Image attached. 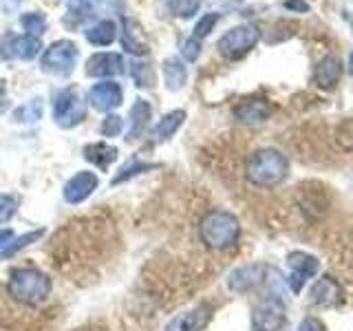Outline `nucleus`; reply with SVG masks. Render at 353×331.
I'll return each mask as SVG.
<instances>
[{
  "instance_id": "1",
  "label": "nucleus",
  "mask_w": 353,
  "mask_h": 331,
  "mask_svg": "<svg viewBox=\"0 0 353 331\" xmlns=\"http://www.w3.org/2000/svg\"><path fill=\"white\" fill-rule=\"evenodd\" d=\"M241 234L239 219L228 212V210H210L199 223V237H201L203 245L210 250L223 252L236 245Z\"/></svg>"
},
{
  "instance_id": "2",
  "label": "nucleus",
  "mask_w": 353,
  "mask_h": 331,
  "mask_svg": "<svg viewBox=\"0 0 353 331\" xmlns=\"http://www.w3.org/2000/svg\"><path fill=\"white\" fill-rule=\"evenodd\" d=\"M248 179L259 188H274L287 179L290 174V161L276 148H261L250 154L245 166Z\"/></svg>"
},
{
  "instance_id": "3",
  "label": "nucleus",
  "mask_w": 353,
  "mask_h": 331,
  "mask_svg": "<svg viewBox=\"0 0 353 331\" xmlns=\"http://www.w3.org/2000/svg\"><path fill=\"white\" fill-rule=\"evenodd\" d=\"M7 292L14 301H18L22 305H29V307H36L49 298L51 279L40 270L18 268V270H11V274H9Z\"/></svg>"
},
{
  "instance_id": "4",
  "label": "nucleus",
  "mask_w": 353,
  "mask_h": 331,
  "mask_svg": "<svg viewBox=\"0 0 353 331\" xmlns=\"http://www.w3.org/2000/svg\"><path fill=\"white\" fill-rule=\"evenodd\" d=\"M259 38H261V33L254 25H239V27H232L219 38L216 49L225 60H241L243 55H248L256 47Z\"/></svg>"
},
{
  "instance_id": "5",
  "label": "nucleus",
  "mask_w": 353,
  "mask_h": 331,
  "mask_svg": "<svg viewBox=\"0 0 353 331\" xmlns=\"http://www.w3.org/2000/svg\"><path fill=\"white\" fill-rule=\"evenodd\" d=\"M252 325L256 331H283L287 325V312L281 296L270 294L252 309Z\"/></svg>"
},
{
  "instance_id": "6",
  "label": "nucleus",
  "mask_w": 353,
  "mask_h": 331,
  "mask_svg": "<svg viewBox=\"0 0 353 331\" xmlns=\"http://www.w3.org/2000/svg\"><path fill=\"white\" fill-rule=\"evenodd\" d=\"M80 58L77 44L71 40H58L42 53V69L53 75H69Z\"/></svg>"
},
{
  "instance_id": "7",
  "label": "nucleus",
  "mask_w": 353,
  "mask_h": 331,
  "mask_svg": "<svg viewBox=\"0 0 353 331\" xmlns=\"http://www.w3.org/2000/svg\"><path fill=\"white\" fill-rule=\"evenodd\" d=\"M86 115V106L82 97L77 95L73 88H62L60 93L53 97V119L55 124L62 128H73L77 126Z\"/></svg>"
},
{
  "instance_id": "8",
  "label": "nucleus",
  "mask_w": 353,
  "mask_h": 331,
  "mask_svg": "<svg viewBox=\"0 0 353 331\" xmlns=\"http://www.w3.org/2000/svg\"><path fill=\"white\" fill-rule=\"evenodd\" d=\"M66 9H69L71 25H77V22L93 20L99 16L124 14V3L121 0H66Z\"/></svg>"
},
{
  "instance_id": "9",
  "label": "nucleus",
  "mask_w": 353,
  "mask_h": 331,
  "mask_svg": "<svg viewBox=\"0 0 353 331\" xmlns=\"http://www.w3.org/2000/svg\"><path fill=\"white\" fill-rule=\"evenodd\" d=\"M287 268H290V274H287L285 283L290 285V290L294 294H301L305 283L312 281L320 272V261L314 254L307 252H290L287 254Z\"/></svg>"
},
{
  "instance_id": "10",
  "label": "nucleus",
  "mask_w": 353,
  "mask_h": 331,
  "mask_svg": "<svg viewBox=\"0 0 353 331\" xmlns=\"http://www.w3.org/2000/svg\"><path fill=\"white\" fill-rule=\"evenodd\" d=\"M42 49L40 38L33 36H16V33H5L0 40V58L3 60H33Z\"/></svg>"
},
{
  "instance_id": "11",
  "label": "nucleus",
  "mask_w": 353,
  "mask_h": 331,
  "mask_svg": "<svg viewBox=\"0 0 353 331\" xmlns=\"http://www.w3.org/2000/svg\"><path fill=\"white\" fill-rule=\"evenodd\" d=\"M88 102H91L95 110L110 113V110H115L124 102V91H121V86L117 82H110V80L97 82L91 86V91H88Z\"/></svg>"
},
{
  "instance_id": "12",
  "label": "nucleus",
  "mask_w": 353,
  "mask_h": 331,
  "mask_svg": "<svg viewBox=\"0 0 353 331\" xmlns=\"http://www.w3.org/2000/svg\"><path fill=\"white\" fill-rule=\"evenodd\" d=\"M97 183H99V179L95 172H88V170L77 172L64 185V201L71 205L86 201V199L97 190Z\"/></svg>"
},
{
  "instance_id": "13",
  "label": "nucleus",
  "mask_w": 353,
  "mask_h": 331,
  "mask_svg": "<svg viewBox=\"0 0 353 331\" xmlns=\"http://www.w3.org/2000/svg\"><path fill=\"white\" fill-rule=\"evenodd\" d=\"M265 281L263 265H243L228 276V290L236 294H248Z\"/></svg>"
},
{
  "instance_id": "14",
  "label": "nucleus",
  "mask_w": 353,
  "mask_h": 331,
  "mask_svg": "<svg viewBox=\"0 0 353 331\" xmlns=\"http://www.w3.org/2000/svg\"><path fill=\"white\" fill-rule=\"evenodd\" d=\"M210 316H212V307L199 305V307L190 309V312L172 318L163 331H203L205 325L210 323Z\"/></svg>"
},
{
  "instance_id": "15",
  "label": "nucleus",
  "mask_w": 353,
  "mask_h": 331,
  "mask_svg": "<svg viewBox=\"0 0 353 331\" xmlns=\"http://www.w3.org/2000/svg\"><path fill=\"white\" fill-rule=\"evenodd\" d=\"M124 73V58L119 53H95L86 62V75L115 77Z\"/></svg>"
},
{
  "instance_id": "16",
  "label": "nucleus",
  "mask_w": 353,
  "mask_h": 331,
  "mask_svg": "<svg viewBox=\"0 0 353 331\" xmlns=\"http://www.w3.org/2000/svg\"><path fill=\"white\" fill-rule=\"evenodd\" d=\"M309 301H312L316 307H336L340 305L342 301V290L336 279H331V276H323V279H318L312 287V292H309Z\"/></svg>"
},
{
  "instance_id": "17",
  "label": "nucleus",
  "mask_w": 353,
  "mask_h": 331,
  "mask_svg": "<svg viewBox=\"0 0 353 331\" xmlns=\"http://www.w3.org/2000/svg\"><path fill=\"white\" fill-rule=\"evenodd\" d=\"M340 77H342V60L338 58V55H334V53L325 55V58L318 62L316 71H314L316 86L325 88V91L336 88L338 82H340Z\"/></svg>"
},
{
  "instance_id": "18",
  "label": "nucleus",
  "mask_w": 353,
  "mask_h": 331,
  "mask_svg": "<svg viewBox=\"0 0 353 331\" xmlns=\"http://www.w3.org/2000/svg\"><path fill=\"white\" fill-rule=\"evenodd\" d=\"M272 108L268 99L254 97V99H243L241 104L234 106V117L241 124H263L265 119H270Z\"/></svg>"
},
{
  "instance_id": "19",
  "label": "nucleus",
  "mask_w": 353,
  "mask_h": 331,
  "mask_svg": "<svg viewBox=\"0 0 353 331\" xmlns=\"http://www.w3.org/2000/svg\"><path fill=\"white\" fill-rule=\"evenodd\" d=\"M121 47L130 55H146L148 53V42L143 38V29L139 27L137 20L124 18L121 20Z\"/></svg>"
},
{
  "instance_id": "20",
  "label": "nucleus",
  "mask_w": 353,
  "mask_h": 331,
  "mask_svg": "<svg viewBox=\"0 0 353 331\" xmlns=\"http://www.w3.org/2000/svg\"><path fill=\"white\" fill-rule=\"evenodd\" d=\"M150 115H152V108L146 99H135V104H132L128 113V132H126L128 141H135L146 132Z\"/></svg>"
},
{
  "instance_id": "21",
  "label": "nucleus",
  "mask_w": 353,
  "mask_h": 331,
  "mask_svg": "<svg viewBox=\"0 0 353 331\" xmlns=\"http://www.w3.org/2000/svg\"><path fill=\"white\" fill-rule=\"evenodd\" d=\"M185 121V110H170V113H165L159 121L157 126L152 128V141L154 143H163L168 141L170 137H174V132L183 126Z\"/></svg>"
},
{
  "instance_id": "22",
  "label": "nucleus",
  "mask_w": 353,
  "mask_h": 331,
  "mask_svg": "<svg viewBox=\"0 0 353 331\" xmlns=\"http://www.w3.org/2000/svg\"><path fill=\"white\" fill-rule=\"evenodd\" d=\"M117 154H119V150L106 141H95V143L84 146V159L88 163L97 166L99 170H108V166L117 159Z\"/></svg>"
},
{
  "instance_id": "23",
  "label": "nucleus",
  "mask_w": 353,
  "mask_h": 331,
  "mask_svg": "<svg viewBox=\"0 0 353 331\" xmlns=\"http://www.w3.org/2000/svg\"><path fill=\"white\" fill-rule=\"evenodd\" d=\"M86 40L95 44V47H108V44H113L115 38H117V27L113 20H97L95 25H91L86 31H84Z\"/></svg>"
},
{
  "instance_id": "24",
  "label": "nucleus",
  "mask_w": 353,
  "mask_h": 331,
  "mask_svg": "<svg viewBox=\"0 0 353 331\" xmlns=\"http://www.w3.org/2000/svg\"><path fill=\"white\" fill-rule=\"evenodd\" d=\"M163 82L168 91H181L188 82V69L181 62V58H168L163 60Z\"/></svg>"
},
{
  "instance_id": "25",
  "label": "nucleus",
  "mask_w": 353,
  "mask_h": 331,
  "mask_svg": "<svg viewBox=\"0 0 353 331\" xmlns=\"http://www.w3.org/2000/svg\"><path fill=\"white\" fill-rule=\"evenodd\" d=\"M159 168V163H148V161H141L139 154H132V157L121 166V168L117 170V174L113 177V185H119L124 183L128 179H132V177H137L141 172H148V170H154Z\"/></svg>"
},
{
  "instance_id": "26",
  "label": "nucleus",
  "mask_w": 353,
  "mask_h": 331,
  "mask_svg": "<svg viewBox=\"0 0 353 331\" xmlns=\"http://www.w3.org/2000/svg\"><path fill=\"white\" fill-rule=\"evenodd\" d=\"M42 117V99H29L27 104H22L14 110V119L20 121V124H33Z\"/></svg>"
},
{
  "instance_id": "27",
  "label": "nucleus",
  "mask_w": 353,
  "mask_h": 331,
  "mask_svg": "<svg viewBox=\"0 0 353 331\" xmlns=\"http://www.w3.org/2000/svg\"><path fill=\"white\" fill-rule=\"evenodd\" d=\"M130 75L139 88H152L154 86V71L148 62H132L130 64Z\"/></svg>"
},
{
  "instance_id": "28",
  "label": "nucleus",
  "mask_w": 353,
  "mask_h": 331,
  "mask_svg": "<svg viewBox=\"0 0 353 331\" xmlns=\"http://www.w3.org/2000/svg\"><path fill=\"white\" fill-rule=\"evenodd\" d=\"M199 7H201V0H168V11L176 18H192Z\"/></svg>"
},
{
  "instance_id": "29",
  "label": "nucleus",
  "mask_w": 353,
  "mask_h": 331,
  "mask_svg": "<svg viewBox=\"0 0 353 331\" xmlns=\"http://www.w3.org/2000/svg\"><path fill=\"white\" fill-rule=\"evenodd\" d=\"M20 25L22 29L27 31V36H33V38H40L44 31H47V20H44L42 14H25L20 18Z\"/></svg>"
},
{
  "instance_id": "30",
  "label": "nucleus",
  "mask_w": 353,
  "mask_h": 331,
  "mask_svg": "<svg viewBox=\"0 0 353 331\" xmlns=\"http://www.w3.org/2000/svg\"><path fill=\"white\" fill-rule=\"evenodd\" d=\"M44 234V230H36V232H27V234H22V237H18V239H14L9 243V248L0 254L3 259H9V257H14L16 252H20V250H25L29 243H36L40 237Z\"/></svg>"
},
{
  "instance_id": "31",
  "label": "nucleus",
  "mask_w": 353,
  "mask_h": 331,
  "mask_svg": "<svg viewBox=\"0 0 353 331\" xmlns=\"http://www.w3.org/2000/svg\"><path fill=\"white\" fill-rule=\"evenodd\" d=\"M219 20H221V16H219V14H214V11H210V14H203L201 18H199L196 25H194V33H192V36H194V38H199V40L208 38L210 33L214 31V27L219 25Z\"/></svg>"
},
{
  "instance_id": "32",
  "label": "nucleus",
  "mask_w": 353,
  "mask_h": 331,
  "mask_svg": "<svg viewBox=\"0 0 353 331\" xmlns=\"http://www.w3.org/2000/svg\"><path fill=\"white\" fill-rule=\"evenodd\" d=\"M99 130H102L104 137H117L121 130H124V119H121L119 115L110 113L106 115V119L102 121V126H99Z\"/></svg>"
},
{
  "instance_id": "33",
  "label": "nucleus",
  "mask_w": 353,
  "mask_h": 331,
  "mask_svg": "<svg viewBox=\"0 0 353 331\" xmlns=\"http://www.w3.org/2000/svg\"><path fill=\"white\" fill-rule=\"evenodd\" d=\"M181 55L185 62H196L199 55H201V40L199 38H188L183 44H181Z\"/></svg>"
},
{
  "instance_id": "34",
  "label": "nucleus",
  "mask_w": 353,
  "mask_h": 331,
  "mask_svg": "<svg viewBox=\"0 0 353 331\" xmlns=\"http://www.w3.org/2000/svg\"><path fill=\"white\" fill-rule=\"evenodd\" d=\"M16 199L9 194H0V223H7V221L16 214Z\"/></svg>"
},
{
  "instance_id": "35",
  "label": "nucleus",
  "mask_w": 353,
  "mask_h": 331,
  "mask_svg": "<svg viewBox=\"0 0 353 331\" xmlns=\"http://www.w3.org/2000/svg\"><path fill=\"white\" fill-rule=\"evenodd\" d=\"M298 331H327V327L320 323L318 318L307 316V318L301 320V325H298Z\"/></svg>"
},
{
  "instance_id": "36",
  "label": "nucleus",
  "mask_w": 353,
  "mask_h": 331,
  "mask_svg": "<svg viewBox=\"0 0 353 331\" xmlns=\"http://www.w3.org/2000/svg\"><path fill=\"white\" fill-rule=\"evenodd\" d=\"M285 9L290 11H298V14H305V11H309V5L305 3V0H285Z\"/></svg>"
},
{
  "instance_id": "37",
  "label": "nucleus",
  "mask_w": 353,
  "mask_h": 331,
  "mask_svg": "<svg viewBox=\"0 0 353 331\" xmlns=\"http://www.w3.org/2000/svg\"><path fill=\"white\" fill-rule=\"evenodd\" d=\"M16 237H14V232L11 230H0V254H3L7 248H9V243L14 241Z\"/></svg>"
},
{
  "instance_id": "38",
  "label": "nucleus",
  "mask_w": 353,
  "mask_h": 331,
  "mask_svg": "<svg viewBox=\"0 0 353 331\" xmlns=\"http://www.w3.org/2000/svg\"><path fill=\"white\" fill-rule=\"evenodd\" d=\"M9 108V97H7V82L0 80V113H5Z\"/></svg>"
},
{
  "instance_id": "39",
  "label": "nucleus",
  "mask_w": 353,
  "mask_h": 331,
  "mask_svg": "<svg viewBox=\"0 0 353 331\" xmlns=\"http://www.w3.org/2000/svg\"><path fill=\"white\" fill-rule=\"evenodd\" d=\"M349 73L353 75V53L349 55Z\"/></svg>"
}]
</instances>
